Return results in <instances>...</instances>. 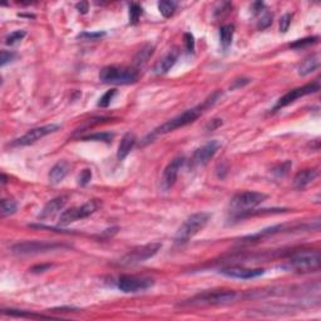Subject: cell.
<instances>
[{
	"label": "cell",
	"instance_id": "6da1fadb",
	"mask_svg": "<svg viewBox=\"0 0 321 321\" xmlns=\"http://www.w3.org/2000/svg\"><path fill=\"white\" fill-rule=\"evenodd\" d=\"M320 262L321 257L318 250L300 251L294 254L286 264L282 265V268L299 273L316 272L320 270Z\"/></svg>",
	"mask_w": 321,
	"mask_h": 321
},
{
	"label": "cell",
	"instance_id": "7a4b0ae2",
	"mask_svg": "<svg viewBox=\"0 0 321 321\" xmlns=\"http://www.w3.org/2000/svg\"><path fill=\"white\" fill-rule=\"evenodd\" d=\"M237 294L234 290H212L205 291L198 295L193 296L191 299L186 300L181 304V306H217V305H225L235 301Z\"/></svg>",
	"mask_w": 321,
	"mask_h": 321
},
{
	"label": "cell",
	"instance_id": "3957f363",
	"mask_svg": "<svg viewBox=\"0 0 321 321\" xmlns=\"http://www.w3.org/2000/svg\"><path fill=\"white\" fill-rule=\"evenodd\" d=\"M203 109H206V107L202 103V105L197 106V107L189 108V109L185 110L183 113L173 117V118H171L169 121L164 122L163 124H160V127L156 128L152 132V134H150V138L152 139L156 135L167 134V133L173 132V131L178 130V128H182L185 127V126H187V124L192 123V122L196 121V119L202 114Z\"/></svg>",
	"mask_w": 321,
	"mask_h": 321
},
{
	"label": "cell",
	"instance_id": "277c9868",
	"mask_svg": "<svg viewBox=\"0 0 321 321\" xmlns=\"http://www.w3.org/2000/svg\"><path fill=\"white\" fill-rule=\"evenodd\" d=\"M210 218H211V214H209V212H197V214L187 217L186 221L181 225L177 234H176V242L185 243L189 241L192 237L202 231L206 225L209 223Z\"/></svg>",
	"mask_w": 321,
	"mask_h": 321
},
{
	"label": "cell",
	"instance_id": "5b68a950",
	"mask_svg": "<svg viewBox=\"0 0 321 321\" xmlns=\"http://www.w3.org/2000/svg\"><path fill=\"white\" fill-rule=\"evenodd\" d=\"M139 74L133 68L117 67V65H108L102 68L99 73V80L106 84H131L137 82Z\"/></svg>",
	"mask_w": 321,
	"mask_h": 321
},
{
	"label": "cell",
	"instance_id": "8992f818",
	"mask_svg": "<svg viewBox=\"0 0 321 321\" xmlns=\"http://www.w3.org/2000/svg\"><path fill=\"white\" fill-rule=\"evenodd\" d=\"M266 198H268V196L265 193H261V192H240V193H236L232 197L230 207H231L232 212L235 214H242V212L250 211V210H254L255 207L261 205L262 202H265Z\"/></svg>",
	"mask_w": 321,
	"mask_h": 321
},
{
	"label": "cell",
	"instance_id": "52a82bcc",
	"mask_svg": "<svg viewBox=\"0 0 321 321\" xmlns=\"http://www.w3.org/2000/svg\"><path fill=\"white\" fill-rule=\"evenodd\" d=\"M69 247V245H65L58 241H24V242L15 243L11 251L14 255H37L48 252V251L58 250V248Z\"/></svg>",
	"mask_w": 321,
	"mask_h": 321
},
{
	"label": "cell",
	"instance_id": "ba28073f",
	"mask_svg": "<svg viewBox=\"0 0 321 321\" xmlns=\"http://www.w3.org/2000/svg\"><path fill=\"white\" fill-rule=\"evenodd\" d=\"M160 248H162V243L160 242H152L147 243V245L137 246V247L128 251L127 254L119 260V264L123 266L137 265V264H141V262L152 259L153 256H156L158 254V251Z\"/></svg>",
	"mask_w": 321,
	"mask_h": 321
},
{
	"label": "cell",
	"instance_id": "9c48e42d",
	"mask_svg": "<svg viewBox=\"0 0 321 321\" xmlns=\"http://www.w3.org/2000/svg\"><path fill=\"white\" fill-rule=\"evenodd\" d=\"M99 202L98 200H92L88 201L87 203L82 206H78V207H72V209L67 210V211L62 212L59 216V221H58V225L59 226H68L71 223L76 222L78 220H83V218H87L90 214H93L94 212L98 210Z\"/></svg>",
	"mask_w": 321,
	"mask_h": 321
},
{
	"label": "cell",
	"instance_id": "30bf717a",
	"mask_svg": "<svg viewBox=\"0 0 321 321\" xmlns=\"http://www.w3.org/2000/svg\"><path fill=\"white\" fill-rule=\"evenodd\" d=\"M155 281L150 277L133 276V275H123L118 279L117 286L124 294H135L146 291L152 288Z\"/></svg>",
	"mask_w": 321,
	"mask_h": 321
},
{
	"label": "cell",
	"instance_id": "8fae6325",
	"mask_svg": "<svg viewBox=\"0 0 321 321\" xmlns=\"http://www.w3.org/2000/svg\"><path fill=\"white\" fill-rule=\"evenodd\" d=\"M220 146V142L216 141V139L207 142L206 144L201 146L192 155L191 160H189V166L192 168H198V167L206 166L214 158V156L216 155Z\"/></svg>",
	"mask_w": 321,
	"mask_h": 321
},
{
	"label": "cell",
	"instance_id": "7c38bea8",
	"mask_svg": "<svg viewBox=\"0 0 321 321\" xmlns=\"http://www.w3.org/2000/svg\"><path fill=\"white\" fill-rule=\"evenodd\" d=\"M318 90H320V82H319V80H316V82H313V83H309V84L304 85V87L295 88V89L288 92V93L285 94V96H282L281 98L277 101L276 106H275V110L291 105V103H294L296 99L301 98V97L316 93Z\"/></svg>",
	"mask_w": 321,
	"mask_h": 321
},
{
	"label": "cell",
	"instance_id": "4fadbf2b",
	"mask_svg": "<svg viewBox=\"0 0 321 321\" xmlns=\"http://www.w3.org/2000/svg\"><path fill=\"white\" fill-rule=\"evenodd\" d=\"M59 124L54 123L45 124V126H42V127L33 128V130L28 131L24 135H22L20 138H18L17 141L14 142V146H29V144H33L37 141H39L40 138L45 137V135L54 133L55 131L59 130Z\"/></svg>",
	"mask_w": 321,
	"mask_h": 321
},
{
	"label": "cell",
	"instance_id": "5bb4252c",
	"mask_svg": "<svg viewBox=\"0 0 321 321\" xmlns=\"http://www.w3.org/2000/svg\"><path fill=\"white\" fill-rule=\"evenodd\" d=\"M185 157L183 156H178L175 160H172L168 163V166L164 168L163 176H162V181H160V187L163 191H168L172 187L175 186L176 181L178 177V172H180L181 167L185 164Z\"/></svg>",
	"mask_w": 321,
	"mask_h": 321
},
{
	"label": "cell",
	"instance_id": "9a60e30c",
	"mask_svg": "<svg viewBox=\"0 0 321 321\" xmlns=\"http://www.w3.org/2000/svg\"><path fill=\"white\" fill-rule=\"evenodd\" d=\"M220 273L227 277H232V279L251 280L255 279V277L262 276L265 273V270L264 268H241V266H231V268H222Z\"/></svg>",
	"mask_w": 321,
	"mask_h": 321
},
{
	"label": "cell",
	"instance_id": "2e32d148",
	"mask_svg": "<svg viewBox=\"0 0 321 321\" xmlns=\"http://www.w3.org/2000/svg\"><path fill=\"white\" fill-rule=\"evenodd\" d=\"M68 197L67 196H59V197H55L53 200H51L49 202L45 203V206L43 207V210L40 211V214H38V218L42 221L45 220H51L53 217H55L56 214H59L63 209L67 205Z\"/></svg>",
	"mask_w": 321,
	"mask_h": 321
},
{
	"label": "cell",
	"instance_id": "e0dca14e",
	"mask_svg": "<svg viewBox=\"0 0 321 321\" xmlns=\"http://www.w3.org/2000/svg\"><path fill=\"white\" fill-rule=\"evenodd\" d=\"M180 55V51L178 48H173L166 54L160 60H158L157 64L155 65V73L157 76H163V74L168 73L172 69V67L176 64Z\"/></svg>",
	"mask_w": 321,
	"mask_h": 321
},
{
	"label": "cell",
	"instance_id": "ac0fdd59",
	"mask_svg": "<svg viewBox=\"0 0 321 321\" xmlns=\"http://www.w3.org/2000/svg\"><path fill=\"white\" fill-rule=\"evenodd\" d=\"M319 176V169L318 168H307L302 169V171L297 172L294 178V185L296 188L302 189L307 187L310 183H313Z\"/></svg>",
	"mask_w": 321,
	"mask_h": 321
},
{
	"label": "cell",
	"instance_id": "d6986e66",
	"mask_svg": "<svg viewBox=\"0 0 321 321\" xmlns=\"http://www.w3.org/2000/svg\"><path fill=\"white\" fill-rule=\"evenodd\" d=\"M69 169H71V164L67 160H59L58 163L54 164L49 172V181L52 185H58L62 182L68 175Z\"/></svg>",
	"mask_w": 321,
	"mask_h": 321
},
{
	"label": "cell",
	"instance_id": "ffe728a7",
	"mask_svg": "<svg viewBox=\"0 0 321 321\" xmlns=\"http://www.w3.org/2000/svg\"><path fill=\"white\" fill-rule=\"evenodd\" d=\"M135 142H137V138H135V134L132 132H128L123 135L121 143H119L118 147V152H117V158L118 160H123L124 158L130 155L131 151L133 150Z\"/></svg>",
	"mask_w": 321,
	"mask_h": 321
},
{
	"label": "cell",
	"instance_id": "44dd1931",
	"mask_svg": "<svg viewBox=\"0 0 321 321\" xmlns=\"http://www.w3.org/2000/svg\"><path fill=\"white\" fill-rule=\"evenodd\" d=\"M319 65H320L319 56L310 55V56H307L305 60H302L301 64H300L299 68H297V72H299L300 76L305 77V76H307V74L313 73L314 71H316V69L319 68Z\"/></svg>",
	"mask_w": 321,
	"mask_h": 321
},
{
	"label": "cell",
	"instance_id": "7402d4cb",
	"mask_svg": "<svg viewBox=\"0 0 321 321\" xmlns=\"http://www.w3.org/2000/svg\"><path fill=\"white\" fill-rule=\"evenodd\" d=\"M235 27L232 24H225L220 28V42L223 48L227 49L234 39Z\"/></svg>",
	"mask_w": 321,
	"mask_h": 321
},
{
	"label": "cell",
	"instance_id": "603a6c76",
	"mask_svg": "<svg viewBox=\"0 0 321 321\" xmlns=\"http://www.w3.org/2000/svg\"><path fill=\"white\" fill-rule=\"evenodd\" d=\"M153 52H155V48H153V45H151V44L144 45L143 48L139 49L138 53L135 54V56H134L135 65H138V67H141V65H143L144 63L148 62V59H150L151 56L153 55Z\"/></svg>",
	"mask_w": 321,
	"mask_h": 321
},
{
	"label": "cell",
	"instance_id": "cb8c5ba5",
	"mask_svg": "<svg viewBox=\"0 0 321 321\" xmlns=\"http://www.w3.org/2000/svg\"><path fill=\"white\" fill-rule=\"evenodd\" d=\"M158 9H160V13L163 15L164 18H171L172 15L176 13V9H177V3L176 1H169V0H163V1H160L158 3Z\"/></svg>",
	"mask_w": 321,
	"mask_h": 321
},
{
	"label": "cell",
	"instance_id": "d4e9b609",
	"mask_svg": "<svg viewBox=\"0 0 321 321\" xmlns=\"http://www.w3.org/2000/svg\"><path fill=\"white\" fill-rule=\"evenodd\" d=\"M259 18H257V28L260 30H264V29L268 28L271 26V23H272V14H271L270 11L268 9H264L261 13H259Z\"/></svg>",
	"mask_w": 321,
	"mask_h": 321
},
{
	"label": "cell",
	"instance_id": "484cf974",
	"mask_svg": "<svg viewBox=\"0 0 321 321\" xmlns=\"http://www.w3.org/2000/svg\"><path fill=\"white\" fill-rule=\"evenodd\" d=\"M4 315L17 316V318H40L47 319L49 316L42 315V314H34L31 311H23V310H14V309H8V310H3Z\"/></svg>",
	"mask_w": 321,
	"mask_h": 321
},
{
	"label": "cell",
	"instance_id": "4316f807",
	"mask_svg": "<svg viewBox=\"0 0 321 321\" xmlns=\"http://www.w3.org/2000/svg\"><path fill=\"white\" fill-rule=\"evenodd\" d=\"M114 134L113 133L108 132H101V133H93V134L84 135L82 137L83 141H97V142H106V143H109L113 139Z\"/></svg>",
	"mask_w": 321,
	"mask_h": 321
},
{
	"label": "cell",
	"instance_id": "83f0119b",
	"mask_svg": "<svg viewBox=\"0 0 321 321\" xmlns=\"http://www.w3.org/2000/svg\"><path fill=\"white\" fill-rule=\"evenodd\" d=\"M18 209V205L14 200H1V214L4 217L10 216V214H14L15 211Z\"/></svg>",
	"mask_w": 321,
	"mask_h": 321
},
{
	"label": "cell",
	"instance_id": "f1b7e54d",
	"mask_svg": "<svg viewBox=\"0 0 321 321\" xmlns=\"http://www.w3.org/2000/svg\"><path fill=\"white\" fill-rule=\"evenodd\" d=\"M27 35V31L26 30H15L13 31V33L8 34L5 38V44L6 45H17L18 43L22 42L23 39H24V37Z\"/></svg>",
	"mask_w": 321,
	"mask_h": 321
},
{
	"label": "cell",
	"instance_id": "f546056e",
	"mask_svg": "<svg viewBox=\"0 0 321 321\" xmlns=\"http://www.w3.org/2000/svg\"><path fill=\"white\" fill-rule=\"evenodd\" d=\"M142 15V8L138 4L132 3L130 5V23L131 24H137Z\"/></svg>",
	"mask_w": 321,
	"mask_h": 321
},
{
	"label": "cell",
	"instance_id": "4dcf8cb0",
	"mask_svg": "<svg viewBox=\"0 0 321 321\" xmlns=\"http://www.w3.org/2000/svg\"><path fill=\"white\" fill-rule=\"evenodd\" d=\"M291 166H293V162L286 160L284 163L277 164V166L272 169V173L276 176V177H284V176H286L289 173V169L291 168Z\"/></svg>",
	"mask_w": 321,
	"mask_h": 321
},
{
	"label": "cell",
	"instance_id": "1f68e13d",
	"mask_svg": "<svg viewBox=\"0 0 321 321\" xmlns=\"http://www.w3.org/2000/svg\"><path fill=\"white\" fill-rule=\"evenodd\" d=\"M319 38L318 37H309V38H304V39H299L294 42L293 44H290V48L294 49H300V48H305V47H309L311 44H315L318 42Z\"/></svg>",
	"mask_w": 321,
	"mask_h": 321
},
{
	"label": "cell",
	"instance_id": "d6a6232c",
	"mask_svg": "<svg viewBox=\"0 0 321 321\" xmlns=\"http://www.w3.org/2000/svg\"><path fill=\"white\" fill-rule=\"evenodd\" d=\"M117 94V90L116 89H110V90H107L103 96L99 98V102H98V106L102 108H106L108 107V106L110 105V102L113 101V98H114V96Z\"/></svg>",
	"mask_w": 321,
	"mask_h": 321
},
{
	"label": "cell",
	"instance_id": "836d02e7",
	"mask_svg": "<svg viewBox=\"0 0 321 321\" xmlns=\"http://www.w3.org/2000/svg\"><path fill=\"white\" fill-rule=\"evenodd\" d=\"M291 20H293V14H290V13L282 15L281 19H280V31L281 33H286L289 30L291 26Z\"/></svg>",
	"mask_w": 321,
	"mask_h": 321
},
{
	"label": "cell",
	"instance_id": "e575fe53",
	"mask_svg": "<svg viewBox=\"0 0 321 321\" xmlns=\"http://www.w3.org/2000/svg\"><path fill=\"white\" fill-rule=\"evenodd\" d=\"M90 180H92V171L89 168H85L80 172V175L78 177V183L80 186H87Z\"/></svg>",
	"mask_w": 321,
	"mask_h": 321
},
{
	"label": "cell",
	"instance_id": "d590c367",
	"mask_svg": "<svg viewBox=\"0 0 321 321\" xmlns=\"http://www.w3.org/2000/svg\"><path fill=\"white\" fill-rule=\"evenodd\" d=\"M17 54L14 52H9V51H1V55H0V65L4 67V65L8 64L9 62L15 59Z\"/></svg>",
	"mask_w": 321,
	"mask_h": 321
},
{
	"label": "cell",
	"instance_id": "8d00e7d4",
	"mask_svg": "<svg viewBox=\"0 0 321 321\" xmlns=\"http://www.w3.org/2000/svg\"><path fill=\"white\" fill-rule=\"evenodd\" d=\"M183 40H185V45L188 53H193L194 52V37L191 33L183 34Z\"/></svg>",
	"mask_w": 321,
	"mask_h": 321
},
{
	"label": "cell",
	"instance_id": "74e56055",
	"mask_svg": "<svg viewBox=\"0 0 321 321\" xmlns=\"http://www.w3.org/2000/svg\"><path fill=\"white\" fill-rule=\"evenodd\" d=\"M106 33L105 31H96V33H89V31H84V33L79 34L78 38H82V39H87V40H97L99 38L105 37Z\"/></svg>",
	"mask_w": 321,
	"mask_h": 321
},
{
	"label": "cell",
	"instance_id": "f35d334b",
	"mask_svg": "<svg viewBox=\"0 0 321 321\" xmlns=\"http://www.w3.org/2000/svg\"><path fill=\"white\" fill-rule=\"evenodd\" d=\"M221 126H222V119H214V121H211L207 126H206V130L214 131L216 128L221 127Z\"/></svg>",
	"mask_w": 321,
	"mask_h": 321
},
{
	"label": "cell",
	"instance_id": "ab89813d",
	"mask_svg": "<svg viewBox=\"0 0 321 321\" xmlns=\"http://www.w3.org/2000/svg\"><path fill=\"white\" fill-rule=\"evenodd\" d=\"M88 6H89V4L87 3V1H82V3H78L76 5L77 10L79 11V13H82V14H85L88 11Z\"/></svg>",
	"mask_w": 321,
	"mask_h": 321
},
{
	"label": "cell",
	"instance_id": "60d3db41",
	"mask_svg": "<svg viewBox=\"0 0 321 321\" xmlns=\"http://www.w3.org/2000/svg\"><path fill=\"white\" fill-rule=\"evenodd\" d=\"M52 268V265H45V266H35V268H31V271H33V272H40V271H44V270H47V268Z\"/></svg>",
	"mask_w": 321,
	"mask_h": 321
},
{
	"label": "cell",
	"instance_id": "b9f144b4",
	"mask_svg": "<svg viewBox=\"0 0 321 321\" xmlns=\"http://www.w3.org/2000/svg\"><path fill=\"white\" fill-rule=\"evenodd\" d=\"M1 180H3V181H1V182H3V185H5V183H6V176L1 175Z\"/></svg>",
	"mask_w": 321,
	"mask_h": 321
}]
</instances>
